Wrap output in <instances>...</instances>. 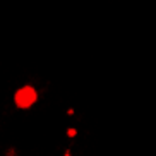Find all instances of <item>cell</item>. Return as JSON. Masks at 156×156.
<instances>
[{"label":"cell","instance_id":"cell-1","mask_svg":"<svg viewBox=\"0 0 156 156\" xmlns=\"http://www.w3.org/2000/svg\"><path fill=\"white\" fill-rule=\"evenodd\" d=\"M38 101V91L29 84H24L14 93V105L19 110H29Z\"/></svg>","mask_w":156,"mask_h":156}]
</instances>
